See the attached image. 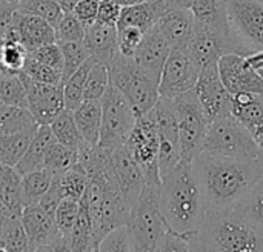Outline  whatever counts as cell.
Returning a JSON list of instances; mask_svg holds the SVG:
<instances>
[{
  "instance_id": "6da1fadb",
  "label": "cell",
  "mask_w": 263,
  "mask_h": 252,
  "mask_svg": "<svg viewBox=\"0 0 263 252\" xmlns=\"http://www.w3.org/2000/svg\"><path fill=\"white\" fill-rule=\"evenodd\" d=\"M193 166L199 179L206 209H233L263 176L260 159H236L199 152Z\"/></svg>"
},
{
  "instance_id": "7a4b0ae2",
  "label": "cell",
  "mask_w": 263,
  "mask_h": 252,
  "mask_svg": "<svg viewBox=\"0 0 263 252\" xmlns=\"http://www.w3.org/2000/svg\"><path fill=\"white\" fill-rule=\"evenodd\" d=\"M160 209L168 228L179 232L199 229L206 205L193 162L180 160L160 177Z\"/></svg>"
},
{
  "instance_id": "3957f363",
  "label": "cell",
  "mask_w": 263,
  "mask_h": 252,
  "mask_svg": "<svg viewBox=\"0 0 263 252\" xmlns=\"http://www.w3.org/2000/svg\"><path fill=\"white\" fill-rule=\"evenodd\" d=\"M197 251L262 252L263 236L234 208L206 209L196 231Z\"/></svg>"
},
{
  "instance_id": "277c9868",
  "label": "cell",
  "mask_w": 263,
  "mask_h": 252,
  "mask_svg": "<svg viewBox=\"0 0 263 252\" xmlns=\"http://www.w3.org/2000/svg\"><path fill=\"white\" fill-rule=\"evenodd\" d=\"M128 231L137 252H153L168 229L160 209V185L145 183L139 199L131 208Z\"/></svg>"
},
{
  "instance_id": "5b68a950",
  "label": "cell",
  "mask_w": 263,
  "mask_h": 252,
  "mask_svg": "<svg viewBox=\"0 0 263 252\" xmlns=\"http://www.w3.org/2000/svg\"><path fill=\"white\" fill-rule=\"evenodd\" d=\"M106 65L111 83L125 95L137 117L154 108L160 99L159 82L148 75L133 57L117 52Z\"/></svg>"
},
{
  "instance_id": "8992f818",
  "label": "cell",
  "mask_w": 263,
  "mask_h": 252,
  "mask_svg": "<svg viewBox=\"0 0 263 252\" xmlns=\"http://www.w3.org/2000/svg\"><path fill=\"white\" fill-rule=\"evenodd\" d=\"M200 152L250 160L260 159L259 146L231 114L210 123Z\"/></svg>"
},
{
  "instance_id": "52a82bcc",
  "label": "cell",
  "mask_w": 263,
  "mask_h": 252,
  "mask_svg": "<svg viewBox=\"0 0 263 252\" xmlns=\"http://www.w3.org/2000/svg\"><path fill=\"white\" fill-rule=\"evenodd\" d=\"M228 25L240 54L263 52V0H225Z\"/></svg>"
},
{
  "instance_id": "ba28073f",
  "label": "cell",
  "mask_w": 263,
  "mask_h": 252,
  "mask_svg": "<svg viewBox=\"0 0 263 252\" xmlns=\"http://www.w3.org/2000/svg\"><path fill=\"white\" fill-rule=\"evenodd\" d=\"M173 102L179 128L180 160L193 162L202 149L210 122L194 89L176 97Z\"/></svg>"
},
{
  "instance_id": "9c48e42d",
  "label": "cell",
  "mask_w": 263,
  "mask_h": 252,
  "mask_svg": "<svg viewBox=\"0 0 263 252\" xmlns=\"http://www.w3.org/2000/svg\"><path fill=\"white\" fill-rule=\"evenodd\" d=\"M102 103V126L99 145L108 149L125 145L128 134L136 123V112L125 95L111 83L100 99Z\"/></svg>"
},
{
  "instance_id": "30bf717a",
  "label": "cell",
  "mask_w": 263,
  "mask_h": 252,
  "mask_svg": "<svg viewBox=\"0 0 263 252\" xmlns=\"http://www.w3.org/2000/svg\"><path fill=\"white\" fill-rule=\"evenodd\" d=\"M125 146L140 166L145 183L160 185L159 134L153 109L136 119V123L125 140Z\"/></svg>"
},
{
  "instance_id": "8fae6325",
  "label": "cell",
  "mask_w": 263,
  "mask_h": 252,
  "mask_svg": "<svg viewBox=\"0 0 263 252\" xmlns=\"http://www.w3.org/2000/svg\"><path fill=\"white\" fill-rule=\"evenodd\" d=\"M200 74V66L186 48H173L159 79V95L174 100L194 89Z\"/></svg>"
},
{
  "instance_id": "7c38bea8",
  "label": "cell",
  "mask_w": 263,
  "mask_h": 252,
  "mask_svg": "<svg viewBox=\"0 0 263 252\" xmlns=\"http://www.w3.org/2000/svg\"><path fill=\"white\" fill-rule=\"evenodd\" d=\"M20 222L28 237L29 251H68L66 242L57 229L54 214L48 212L40 203L25 206Z\"/></svg>"
},
{
  "instance_id": "4fadbf2b",
  "label": "cell",
  "mask_w": 263,
  "mask_h": 252,
  "mask_svg": "<svg viewBox=\"0 0 263 252\" xmlns=\"http://www.w3.org/2000/svg\"><path fill=\"white\" fill-rule=\"evenodd\" d=\"M153 112L159 134V171L162 177L180 162L179 128L174 102L160 97L154 105Z\"/></svg>"
},
{
  "instance_id": "5bb4252c",
  "label": "cell",
  "mask_w": 263,
  "mask_h": 252,
  "mask_svg": "<svg viewBox=\"0 0 263 252\" xmlns=\"http://www.w3.org/2000/svg\"><path fill=\"white\" fill-rule=\"evenodd\" d=\"M193 59L197 62L200 69L203 66L217 63L219 59L227 52L240 54L239 45L231 34V29L217 31L196 26L193 28V34L185 46Z\"/></svg>"
},
{
  "instance_id": "9a60e30c",
  "label": "cell",
  "mask_w": 263,
  "mask_h": 252,
  "mask_svg": "<svg viewBox=\"0 0 263 252\" xmlns=\"http://www.w3.org/2000/svg\"><path fill=\"white\" fill-rule=\"evenodd\" d=\"M105 177L122 192L133 208L145 186V177L125 145L111 149V159Z\"/></svg>"
},
{
  "instance_id": "2e32d148",
  "label": "cell",
  "mask_w": 263,
  "mask_h": 252,
  "mask_svg": "<svg viewBox=\"0 0 263 252\" xmlns=\"http://www.w3.org/2000/svg\"><path fill=\"white\" fill-rule=\"evenodd\" d=\"M194 91L210 123L216 119L231 114L233 95L225 88L219 75L217 63L203 66L200 69Z\"/></svg>"
},
{
  "instance_id": "e0dca14e",
  "label": "cell",
  "mask_w": 263,
  "mask_h": 252,
  "mask_svg": "<svg viewBox=\"0 0 263 252\" xmlns=\"http://www.w3.org/2000/svg\"><path fill=\"white\" fill-rule=\"evenodd\" d=\"M219 75L231 95L240 92L263 94V79L248 57L237 52L223 54L219 62Z\"/></svg>"
},
{
  "instance_id": "ac0fdd59",
  "label": "cell",
  "mask_w": 263,
  "mask_h": 252,
  "mask_svg": "<svg viewBox=\"0 0 263 252\" xmlns=\"http://www.w3.org/2000/svg\"><path fill=\"white\" fill-rule=\"evenodd\" d=\"M20 77L26 88L28 109L39 125H49L65 109L63 83L49 85L35 82L23 72H20Z\"/></svg>"
},
{
  "instance_id": "d6986e66",
  "label": "cell",
  "mask_w": 263,
  "mask_h": 252,
  "mask_svg": "<svg viewBox=\"0 0 263 252\" xmlns=\"http://www.w3.org/2000/svg\"><path fill=\"white\" fill-rule=\"evenodd\" d=\"M170 52H171V46L156 25L143 32V37H142L133 59L148 75H151L154 80L159 82L162 68L165 65Z\"/></svg>"
},
{
  "instance_id": "ffe728a7",
  "label": "cell",
  "mask_w": 263,
  "mask_h": 252,
  "mask_svg": "<svg viewBox=\"0 0 263 252\" xmlns=\"http://www.w3.org/2000/svg\"><path fill=\"white\" fill-rule=\"evenodd\" d=\"M231 115L250 132L259 149L263 151V94H234Z\"/></svg>"
},
{
  "instance_id": "44dd1931",
  "label": "cell",
  "mask_w": 263,
  "mask_h": 252,
  "mask_svg": "<svg viewBox=\"0 0 263 252\" xmlns=\"http://www.w3.org/2000/svg\"><path fill=\"white\" fill-rule=\"evenodd\" d=\"M14 26L18 32L22 45L26 51H34L43 45L57 42L55 40V28L42 17L34 14L15 11L14 12Z\"/></svg>"
},
{
  "instance_id": "7402d4cb",
  "label": "cell",
  "mask_w": 263,
  "mask_h": 252,
  "mask_svg": "<svg viewBox=\"0 0 263 252\" xmlns=\"http://www.w3.org/2000/svg\"><path fill=\"white\" fill-rule=\"evenodd\" d=\"M157 28L173 48H185L194 28L191 9H180L168 6L157 22Z\"/></svg>"
},
{
  "instance_id": "603a6c76",
  "label": "cell",
  "mask_w": 263,
  "mask_h": 252,
  "mask_svg": "<svg viewBox=\"0 0 263 252\" xmlns=\"http://www.w3.org/2000/svg\"><path fill=\"white\" fill-rule=\"evenodd\" d=\"M117 34V26L94 22L85 26L83 43L94 60L108 63L119 52Z\"/></svg>"
},
{
  "instance_id": "cb8c5ba5",
  "label": "cell",
  "mask_w": 263,
  "mask_h": 252,
  "mask_svg": "<svg viewBox=\"0 0 263 252\" xmlns=\"http://www.w3.org/2000/svg\"><path fill=\"white\" fill-rule=\"evenodd\" d=\"M165 8H166L165 0H156V2L131 5V6H122L117 29L125 28V26H136L145 32L149 28L157 25Z\"/></svg>"
},
{
  "instance_id": "d4e9b609",
  "label": "cell",
  "mask_w": 263,
  "mask_h": 252,
  "mask_svg": "<svg viewBox=\"0 0 263 252\" xmlns=\"http://www.w3.org/2000/svg\"><path fill=\"white\" fill-rule=\"evenodd\" d=\"M54 142H57V140L52 134L51 126L49 125H39L28 149L25 151V154L22 156V159L15 165V169L22 176L32 172V171H37V169H42L43 162H45V154Z\"/></svg>"
},
{
  "instance_id": "484cf974",
  "label": "cell",
  "mask_w": 263,
  "mask_h": 252,
  "mask_svg": "<svg viewBox=\"0 0 263 252\" xmlns=\"http://www.w3.org/2000/svg\"><path fill=\"white\" fill-rule=\"evenodd\" d=\"M74 122L89 145H99L102 126V103L94 99H83V102L72 109Z\"/></svg>"
},
{
  "instance_id": "4316f807",
  "label": "cell",
  "mask_w": 263,
  "mask_h": 252,
  "mask_svg": "<svg viewBox=\"0 0 263 252\" xmlns=\"http://www.w3.org/2000/svg\"><path fill=\"white\" fill-rule=\"evenodd\" d=\"M22 179L23 176L15 166L0 163V202L17 217H20L25 208L22 199Z\"/></svg>"
},
{
  "instance_id": "83f0119b",
  "label": "cell",
  "mask_w": 263,
  "mask_h": 252,
  "mask_svg": "<svg viewBox=\"0 0 263 252\" xmlns=\"http://www.w3.org/2000/svg\"><path fill=\"white\" fill-rule=\"evenodd\" d=\"M194 25L206 29H230L225 0H194L191 6Z\"/></svg>"
},
{
  "instance_id": "f1b7e54d",
  "label": "cell",
  "mask_w": 263,
  "mask_h": 252,
  "mask_svg": "<svg viewBox=\"0 0 263 252\" xmlns=\"http://www.w3.org/2000/svg\"><path fill=\"white\" fill-rule=\"evenodd\" d=\"M26 55L28 51L22 45L15 26H12L0 37V71L20 74Z\"/></svg>"
},
{
  "instance_id": "f546056e",
  "label": "cell",
  "mask_w": 263,
  "mask_h": 252,
  "mask_svg": "<svg viewBox=\"0 0 263 252\" xmlns=\"http://www.w3.org/2000/svg\"><path fill=\"white\" fill-rule=\"evenodd\" d=\"M234 209L263 236V176L239 200Z\"/></svg>"
},
{
  "instance_id": "4dcf8cb0",
  "label": "cell",
  "mask_w": 263,
  "mask_h": 252,
  "mask_svg": "<svg viewBox=\"0 0 263 252\" xmlns=\"http://www.w3.org/2000/svg\"><path fill=\"white\" fill-rule=\"evenodd\" d=\"M39 123L25 106L0 103V135H11L28 131Z\"/></svg>"
},
{
  "instance_id": "1f68e13d",
  "label": "cell",
  "mask_w": 263,
  "mask_h": 252,
  "mask_svg": "<svg viewBox=\"0 0 263 252\" xmlns=\"http://www.w3.org/2000/svg\"><path fill=\"white\" fill-rule=\"evenodd\" d=\"M52 134L55 137V140L65 146H69L76 151L82 149L86 145V140L83 139V135L80 134L76 122H74V115L71 109H63L51 123H49Z\"/></svg>"
},
{
  "instance_id": "d6a6232c",
  "label": "cell",
  "mask_w": 263,
  "mask_h": 252,
  "mask_svg": "<svg viewBox=\"0 0 263 252\" xmlns=\"http://www.w3.org/2000/svg\"><path fill=\"white\" fill-rule=\"evenodd\" d=\"M37 128L39 125L18 134L0 135V163L15 166L22 156L25 154V151L28 149Z\"/></svg>"
},
{
  "instance_id": "836d02e7",
  "label": "cell",
  "mask_w": 263,
  "mask_h": 252,
  "mask_svg": "<svg viewBox=\"0 0 263 252\" xmlns=\"http://www.w3.org/2000/svg\"><path fill=\"white\" fill-rule=\"evenodd\" d=\"M94 59L89 57L85 63H82L65 82H63V99H65V108L66 109H76L83 102L85 94V85L88 71L92 65Z\"/></svg>"
},
{
  "instance_id": "e575fe53",
  "label": "cell",
  "mask_w": 263,
  "mask_h": 252,
  "mask_svg": "<svg viewBox=\"0 0 263 252\" xmlns=\"http://www.w3.org/2000/svg\"><path fill=\"white\" fill-rule=\"evenodd\" d=\"M52 182V174L45 168L28 172L22 179V199L23 206L39 203Z\"/></svg>"
},
{
  "instance_id": "d590c367",
  "label": "cell",
  "mask_w": 263,
  "mask_h": 252,
  "mask_svg": "<svg viewBox=\"0 0 263 252\" xmlns=\"http://www.w3.org/2000/svg\"><path fill=\"white\" fill-rule=\"evenodd\" d=\"M77 162V151L65 146L59 142H54L46 154H45V162H43V168L54 176L63 174L65 171H68L69 168H72Z\"/></svg>"
},
{
  "instance_id": "8d00e7d4",
  "label": "cell",
  "mask_w": 263,
  "mask_h": 252,
  "mask_svg": "<svg viewBox=\"0 0 263 252\" xmlns=\"http://www.w3.org/2000/svg\"><path fill=\"white\" fill-rule=\"evenodd\" d=\"M69 251L76 252H91L97 251V245L94 240L91 222L88 219V214L80 206L77 220L72 226L71 236H69Z\"/></svg>"
},
{
  "instance_id": "74e56055",
  "label": "cell",
  "mask_w": 263,
  "mask_h": 252,
  "mask_svg": "<svg viewBox=\"0 0 263 252\" xmlns=\"http://www.w3.org/2000/svg\"><path fill=\"white\" fill-rule=\"evenodd\" d=\"M0 103L28 108L26 88L20 74L0 72Z\"/></svg>"
},
{
  "instance_id": "f35d334b",
  "label": "cell",
  "mask_w": 263,
  "mask_h": 252,
  "mask_svg": "<svg viewBox=\"0 0 263 252\" xmlns=\"http://www.w3.org/2000/svg\"><path fill=\"white\" fill-rule=\"evenodd\" d=\"M79 211H80V202L79 200H76L72 197H63L60 200V203L57 205L55 212H54L57 229L60 231L62 237L65 239L68 251H69V236H71L72 226L77 220Z\"/></svg>"
},
{
  "instance_id": "ab89813d",
  "label": "cell",
  "mask_w": 263,
  "mask_h": 252,
  "mask_svg": "<svg viewBox=\"0 0 263 252\" xmlns=\"http://www.w3.org/2000/svg\"><path fill=\"white\" fill-rule=\"evenodd\" d=\"M0 249L2 251H29V243L20 217L14 216L3 226L0 232Z\"/></svg>"
},
{
  "instance_id": "60d3db41",
  "label": "cell",
  "mask_w": 263,
  "mask_h": 252,
  "mask_svg": "<svg viewBox=\"0 0 263 252\" xmlns=\"http://www.w3.org/2000/svg\"><path fill=\"white\" fill-rule=\"evenodd\" d=\"M109 85V71L108 65L103 62L94 60L86 77V85H85V99H94L100 100L102 95L105 94L106 88Z\"/></svg>"
},
{
  "instance_id": "b9f144b4",
  "label": "cell",
  "mask_w": 263,
  "mask_h": 252,
  "mask_svg": "<svg viewBox=\"0 0 263 252\" xmlns=\"http://www.w3.org/2000/svg\"><path fill=\"white\" fill-rule=\"evenodd\" d=\"M60 45L62 49V55H63V69H62V77L63 82L82 65L85 63L91 55L82 42H57Z\"/></svg>"
},
{
  "instance_id": "7bdbcfd3",
  "label": "cell",
  "mask_w": 263,
  "mask_h": 252,
  "mask_svg": "<svg viewBox=\"0 0 263 252\" xmlns=\"http://www.w3.org/2000/svg\"><path fill=\"white\" fill-rule=\"evenodd\" d=\"M162 252H190L197 251V242H196V231L190 232H179L171 228L165 231L162 236L157 249Z\"/></svg>"
},
{
  "instance_id": "ee69618b",
  "label": "cell",
  "mask_w": 263,
  "mask_h": 252,
  "mask_svg": "<svg viewBox=\"0 0 263 252\" xmlns=\"http://www.w3.org/2000/svg\"><path fill=\"white\" fill-rule=\"evenodd\" d=\"M55 177L59 179L63 196L65 197H72L76 200L82 199V196H83V192L86 189L88 180H89L86 172L79 165H74L72 168H69L68 171H65L63 174H59Z\"/></svg>"
},
{
  "instance_id": "f6af8a7d",
  "label": "cell",
  "mask_w": 263,
  "mask_h": 252,
  "mask_svg": "<svg viewBox=\"0 0 263 252\" xmlns=\"http://www.w3.org/2000/svg\"><path fill=\"white\" fill-rule=\"evenodd\" d=\"M18 11L42 17L46 22H49L54 28L57 26L65 12L57 0H25L20 5Z\"/></svg>"
},
{
  "instance_id": "bcb514c9",
  "label": "cell",
  "mask_w": 263,
  "mask_h": 252,
  "mask_svg": "<svg viewBox=\"0 0 263 252\" xmlns=\"http://www.w3.org/2000/svg\"><path fill=\"white\" fill-rule=\"evenodd\" d=\"M22 72L25 75H28L29 79L35 80V82H42V83H49V85H60L63 83V77H62V71L54 69L48 65H43L40 62H37L35 59L26 55L25 65Z\"/></svg>"
},
{
  "instance_id": "7dc6e473",
  "label": "cell",
  "mask_w": 263,
  "mask_h": 252,
  "mask_svg": "<svg viewBox=\"0 0 263 252\" xmlns=\"http://www.w3.org/2000/svg\"><path fill=\"white\" fill-rule=\"evenodd\" d=\"M83 37H85V25L72 12H63L60 22L55 26V40L82 42Z\"/></svg>"
},
{
  "instance_id": "c3c4849f",
  "label": "cell",
  "mask_w": 263,
  "mask_h": 252,
  "mask_svg": "<svg viewBox=\"0 0 263 252\" xmlns=\"http://www.w3.org/2000/svg\"><path fill=\"white\" fill-rule=\"evenodd\" d=\"M97 251L102 252H111V251H119V252H133V242H131V236L128 231V226H119L111 229L99 243Z\"/></svg>"
},
{
  "instance_id": "681fc988",
  "label": "cell",
  "mask_w": 263,
  "mask_h": 252,
  "mask_svg": "<svg viewBox=\"0 0 263 252\" xmlns=\"http://www.w3.org/2000/svg\"><path fill=\"white\" fill-rule=\"evenodd\" d=\"M28 55L35 59L37 62H40L43 65L54 68V69H59V71L63 69V55H62L60 45L57 42H52V43L43 45L34 51H29Z\"/></svg>"
},
{
  "instance_id": "f907efd6",
  "label": "cell",
  "mask_w": 263,
  "mask_h": 252,
  "mask_svg": "<svg viewBox=\"0 0 263 252\" xmlns=\"http://www.w3.org/2000/svg\"><path fill=\"white\" fill-rule=\"evenodd\" d=\"M117 32H119L117 34L119 52L126 57H133L143 37V31H140L136 26H125V28H119Z\"/></svg>"
},
{
  "instance_id": "816d5d0a",
  "label": "cell",
  "mask_w": 263,
  "mask_h": 252,
  "mask_svg": "<svg viewBox=\"0 0 263 252\" xmlns=\"http://www.w3.org/2000/svg\"><path fill=\"white\" fill-rule=\"evenodd\" d=\"M120 12H122V6L119 3H116L114 0H100L96 22L109 25V26H117Z\"/></svg>"
},
{
  "instance_id": "f5cc1de1",
  "label": "cell",
  "mask_w": 263,
  "mask_h": 252,
  "mask_svg": "<svg viewBox=\"0 0 263 252\" xmlns=\"http://www.w3.org/2000/svg\"><path fill=\"white\" fill-rule=\"evenodd\" d=\"M99 2L100 0H80L74 5L72 14L85 25H91L97 18V11H99Z\"/></svg>"
},
{
  "instance_id": "db71d44e",
  "label": "cell",
  "mask_w": 263,
  "mask_h": 252,
  "mask_svg": "<svg viewBox=\"0 0 263 252\" xmlns=\"http://www.w3.org/2000/svg\"><path fill=\"white\" fill-rule=\"evenodd\" d=\"M194 0H165V3L168 6L173 8H180V9H191Z\"/></svg>"
},
{
  "instance_id": "11a10c76",
  "label": "cell",
  "mask_w": 263,
  "mask_h": 252,
  "mask_svg": "<svg viewBox=\"0 0 263 252\" xmlns=\"http://www.w3.org/2000/svg\"><path fill=\"white\" fill-rule=\"evenodd\" d=\"M11 217H14V214H11V212L6 209V206L0 202V232H2V229H3V226L9 222Z\"/></svg>"
},
{
  "instance_id": "9f6ffc18",
  "label": "cell",
  "mask_w": 263,
  "mask_h": 252,
  "mask_svg": "<svg viewBox=\"0 0 263 252\" xmlns=\"http://www.w3.org/2000/svg\"><path fill=\"white\" fill-rule=\"evenodd\" d=\"M248 59H250V62L257 68L259 74L262 75V79H263V52L254 54V55H251V57H248Z\"/></svg>"
},
{
  "instance_id": "6f0895ef",
  "label": "cell",
  "mask_w": 263,
  "mask_h": 252,
  "mask_svg": "<svg viewBox=\"0 0 263 252\" xmlns=\"http://www.w3.org/2000/svg\"><path fill=\"white\" fill-rule=\"evenodd\" d=\"M57 2H59V5L62 6V9H63L65 12H71L72 8H74V5H76L77 2H80V0H57Z\"/></svg>"
},
{
  "instance_id": "680465c9",
  "label": "cell",
  "mask_w": 263,
  "mask_h": 252,
  "mask_svg": "<svg viewBox=\"0 0 263 252\" xmlns=\"http://www.w3.org/2000/svg\"><path fill=\"white\" fill-rule=\"evenodd\" d=\"M120 6H131V5H139V3H146V2H156V0H114Z\"/></svg>"
},
{
  "instance_id": "91938a15",
  "label": "cell",
  "mask_w": 263,
  "mask_h": 252,
  "mask_svg": "<svg viewBox=\"0 0 263 252\" xmlns=\"http://www.w3.org/2000/svg\"><path fill=\"white\" fill-rule=\"evenodd\" d=\"M23 2H25V0H0V3H2V5L9 6V8H12V9H18V8H20V5H22Z\"/></svg>"
},
{
  "instance_id": "94428289",
  "label": "cell",
  "mask_w": 263,
  "mask_h": 252,
  "mask_svg": "<svg viewBox=\"0 0 263 252\" xmlns=\"http://www.w3.org/2000/svg\"><path fill=\"white\" fill-rule=\"evenodd\" d=\"M260 162H262V168H263V151H260Z\"/></svg>"
},
{
  "instance_id": "6125c7cd",
  "label": "cell",
  "mask_w": 263,
  "mask_h": 252,
  "mask_svg": "<svg viewBox=\"0 0 263 252\" xmlns=\"http://www.w3.org/2000/svg\"><path fill=\"white\" fill-rule=\"evenodd\" d=\"M0 72H2V71H0Z\"/></svg>"
}]
</instances>
